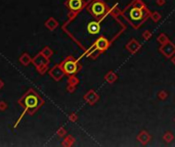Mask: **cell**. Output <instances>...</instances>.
Instances as JSON below:
<instances>
[{
	"instance_id": "ba28073f",
	"label": "cell",
	"mask_w": 175,
	"mask_h": 147,
	"mask_svg": "<svg viewBox=\"0 0 175 147\" xmlns=\"http://www.w3.org/2000/svg\"><path fill=\"white\" fill-rule=\"evenodd\" d=\"M19 60V63H21V65H24V67H27V65H29L31 63H32V57H31L27 52H25V53H23L22 55H21Z\"/></svg>"
},
{
	"instance_id": "8fae6325",
	"label": "cell",
	"mask_w": 175,
	"mask_h": 147,
	"mask_svg": "<svg viewBox=\"0 0 175 147\" xmlns=\"http://www.w3.org/2000/svg\"><path fill=\"white\" fill-rule=\"evenodd\" d=\"M107 46H108V41H107L106 39H104V38H100V39L96 41V47L98 48V49L104 50L107 48Z\"/></svg>"
},
{
	"instance_id": "e0dca14e",
	"label": "cell",
	"mask_w": 175,
	"mask_h": 147,
	"mask_svg": "<svg viewBox=\"0 0 175 147\" xmlns=\"http://www.w3.org/2000/svg\"><path fill=\"white\" fill-rule=\"evenodd\" d=\"M70 119H71V121H76V115H70Z\"/></svg>"
},
{
	"instance_id": "9a60e30c",
	"label": "cell",
	"mask_w": 175,
	"mask_h": 147,
	"mask_svg": "<svg viewBox=\"0 0 175 147\" xmlns=\"http://www.w3.org/2000/svg\"><path fill=\"white\" fill-rule=\"evenodd\" d=\"M66 129L65 128H59V129H58V131H57V135L59 137H64L66 135Z\"/></svg>"
},
{
	"instance_id": "9c48e42d",
	"label": "cell",
	"mask_w": 175,
	"mask_h": 147,
	"mask_svg": "<svg viewBox=\"0 0 175 147\" xmlns=\"http://www.w3.org/2000/svg\"><path fill=\"white\" fill-rule=\"evenodd\" d=\"M44 25H45V27L49 31H54L56 28H57L58 23H57V21L54 20L53 17H49V19H48V20L45 22V24H44Z\"/></svg>"
},
{
	"instance_id": "7a4b0ae2",
	"label": "cell",
	"mask_w": 175,
	"mask_h": 147,
	"mask_svg": "<svg viewBox=\"0 0 175 147\" xmlns=\"http://www.w3.org/2000/svg\"><path fill=\"white\" fill-rule=\"evenodd\" d=\"M32 63L36 67L37 71L40 75H44L46 71L48 69V65H49V58L44 56L41 52H39L32 58Z\"/></svg>"
},
{
	"instance_id": "277c9868",
	"label": "cell",
	"mask_w": 175,
	"mask_h": 147,
	"mask_svg": "<svg viewBox=\"0 0 175 147\" xmlns=\"http://www.w3.org/2000/svg\"><path fill=\"white\" fill-rule=\"evenodd\" d=\"M66 5L72 12H78L81 10L83 7V1L82 0H67Z\"/></svg>"
},
{
	"instance_id": "30bf717a",
	"label": "cell",
	"mask_w": 175,
	"mask_h": 147,
	"mask_svg": "<svg viewBox=\"0 0 175 147\" xmlns=\"http://www.w3.org/2000/svg\"><path fill=\"white\" fill-rule=\"evenodd\" d=\"M130 16H131L134 21H139V20H141V16H142V12H141L140 9L134 8V9H132V11L130 12Z\"/></svg>"
},
{
	"instance_id": "3957f363",
	"label": "cell",
	"mask_w": 175,
	"mask_h": 147,
	"mask_svg": "<svg viewBox=\"0 0 175 147\" xmlns=\"http://www.w3.org/2000/svg\"><path fill=\"white\" fill-rule=\"evenodd\" d=\"M61 67L62 69H64V71H65V75H67V76L69 77L74 76L78 71V69H79V65H78L77 61L72 56L67 57V58L61 63Z\"/></svg>"
},
{
	"instance_id": "2e32d148",
	"label": "cell",
	"mask_w": 175,
	"mask_h": 147,
	"mask_svg": "<svg viewBox=\"0 0 175 147\" xmlns=\"http://www.w3.org/2000/svg\"><path fill=\"white\" fill-rule=\"evenodd\" d=\"M4 87V82H3L1 79H0V89H2Z\"/></svg>"
},
{
	"instance_id": "8992f818",
	"label": "cell",
	"mask_w": 175,
	"mask_h": 147,
	"mask_svg": "<svg viewBox=\"0 0 175 147\" xmlns=\"http://www.w3.org/2000/svg\"><path fill=\"white\" fill-rule=\"evenodd\" d=\"M104 5L100 2H94L90 6V11L95 15V16H98V15H102L104 12Z\"/></svg>"
},
{
	"instance_id": "52a82bcc",
	"label": "cell",
	"mask_w": 175,
	"mask_h": 147,
	"mask_svg": "<svg viewBox=\"0 0 175 147\" xmlns=\"http://www.w3.org/2000/svg\"><path fill=\"white\" fill-rule=\"evenodd\" d=\"M100 24L96 22H90L88 25H87V31H88L89 34H97V33L100 32Z\"/></svg>"
},
{
	"instance_id": "7c38bea8",
	"label": "cell",
	"mask_w": 175,
	"mask_h": 147,
	"mask_svg": "<svg viewBox=\"0 0 175 147\" xmlns=\"http://www.w3.org/2000/svg\"><path fill=\"white\" fill-rule=\"evenodd\" d=\"M42 54H43L44 56H46L47 58H50V57L53 55V51H52V49L50 47H48V46H45V47H43L42 48V50L41 51Z\"/></svg>"
},
{
	"instance_id": "5bb4252c",
	"label": "cell",
	"mask_w": 175,
	"mask_h": 147,
	"mask_svg": "<svg viewBox=\"0 0 175 147\" xmlns=\"http://www.w3.org/2000/svg\"><path fill=\"white\" fill-rule=\"evenodd\" d=\"M7 103L5 101H0V111H4L7 109Z\"/></svg>"
},
{
	"instance_id": "6da1fadb",
	"label": "cell",
	"mask_w": 175,
	"mask_h": 147,
	"mask_svg": "<svg viewBox=\"0 0 175 147\" xmlns=\"http://www.w3.org/2000/svg\"><path fill=\"white\" fill-rule=\"evenodd\" d=\"M17 102H19V106L23 108V111L21 113V115H19V117L17 120V122L15 123V125H13L15 129H17V126L19 125V123H21V121H22L25 115H33L34 113H36L43 106L45 101L34 89L30 88L22 97L19 98Z\"/></svg>"
},
{
	"instance_id": "4fadbf2b",
	"label": "cell",
	"mask_w": 175,
	"mask_h": 147,
	"mask_svg": "<svg viewBox=\"0 0 175 147\" xmlns=\"http://www.w3.org/2000/svg\"><path fill=\"white\" fill-rule=\"evenodd\" d=\"M77 84H78V80L74 76H71V77H70V80H69V86H68V90H69L70 92H72V91L74 90V87H75Z\"/></svg>"
},
{
	"instance_id": "5b68a950",
	"label": "cell",
	"mask_w": 175,
	"mask_h": 147,
	"mask_svg": "<svg viewBox=\"0 0 175 147\" xmlns=\"http://www.w3.org/2000/svg\"><path fill=\"white\" fill-rule=\"evenodd\" d=\"M49 75L53 80L61 81L62 78L64 77V75H65V71H64V69H62L61 65H54V67L50 69Z\"/></svg>"
}]
</instances>
